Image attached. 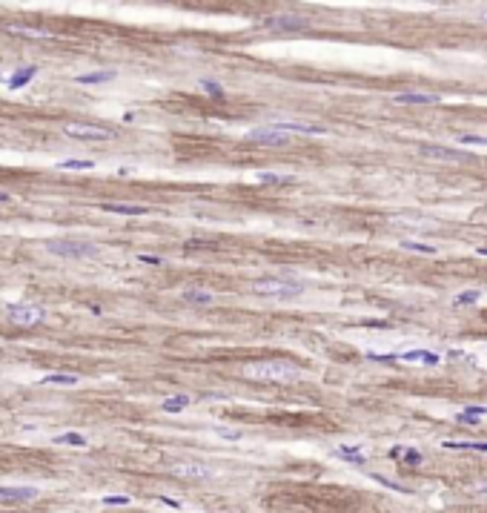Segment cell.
<instances>
[{"label": "cell", "mask_w": 487, "mask_h": 513, "mask_svg": "<svg viewBox=\"0 0 487 513\" xmlns=\"http://www.w3.org/2000/svg\"><path fill=\"white\" fill-rule=\"evenodd\" d=\"M106 212H115V215H146L149 206H138V204H104Z\"/></svg>", "instance_id": "15"}, {"label": "cell", "mask_w": 487, "mask_h": 513, "mask_svg": "<svg viewBox=\"0 0 487 513\" xmlns=\"http://www.w3.org/2000/svg\"><path fill=\"white\" fill-rule=\"evenodd\" d=\"M201 89L207 92V95H212V98H224V89H221L215 80H201Z\"/></svg>", "instance_id": "27"}, {"label": "cell", "mask_w": 487, "mask_h": 513, "mask_svg": "<svg viewBox=\"0 0 487 513\" xmlns=\"http://www.w3.org/2000/svg\"><path fill=\"white\" fill-rule=\"evenodd\" d=\"M482 416H487V407H467V410L459 413V422H479Z\"/></svg>", "instance_id": "24"}, {"label": "cell", "mask_w": 487, "mask_h": 513, "mask_svg": "<svg viewBox=\"0 0 487 513\" xmlns=\"http://www.w3.org/2000/svg\"><path fill=\"white\" fill-rule=\"evenodd\" d=\"M398 358L401 361H416V364H430V367L441 364L439 353H433V350H410V353H401Z\"/></svg>", "instance_id": "12"}, {"label": "cell", "mask_w": 487, "mask_h": 513, "mask_svg": "<svg viewBox=\"0 0 487 513\" xmlns=\"http://www.w3.org/2000/svg\"><path fill=\"white\" fill-rule=\"evenodd\" d=\"M55 445H75V447H83V445H86V436H81V433H60V436H55Z\"/></svg>", "instance_id": "23"}, {"label": "cell", "mask_w": 487, "mask_h": 513, "mask_svg": "<svg viewBox=\"0 0 487 513\" xmlns=\"http://www.w3.org/2000/svg\"><path fill=\"white\" fill-rule=\"evenodd\" d=\"M37 491L35 488H0V502H29V499H35Z\"/></svg>", "instance_id": "11"}, {"label": "cell", "mask_w": 487, "mask_h": 513, "mask_svg": "<svg viewBox=\"0 0 487 513\" xmlns=\"http://www.w3.org/2000/svg\"><path fill=\"white\" fill-rule=\"evenodd\" d=\"M473 493H487V479H485V482H476V485H473Z\"/></svg>", "instance_id": "33"}, {"label": "cell", "mask_w": 487, "mask_h": 513, "mask_svg": "<svg viewBox=\"0 0 487 513\" xmlns=\"http://www.w3.org/2000/svg\"><path fill=\"white\" fill-rule=\"evenodd\" d=\"M37 75V66H20L12 72V78H9V89H23L26 83H32V78Z\"/></svg>", "instance_id": "13"}, {"label": "cell", "mask_w": 487, "mask_h": 513, "mask_svg": "<svg viewBox=\"0 0 487 513\" xmlns=\"http://www.w3.org/2000/svg\"><path fill=\"white\" fill-rule=\"evenodd\" d=\"M138 261H140V264H163L158 255H138Z\"/></svg>", "instance_id": "32"}, {"label": "cell", "mask_w": 487, "mask_h": 513, "mask_svg": "<svg viewBox=\"0 0 487 513\" xmlns=\"http://www.w3.org/2000/svg\"><path fill=\"white\" fill-rule=\"evenodd\" d=\"M104 505H129V496H104Z\"/></svg>", "instance_id": "31"}, {"label": "cell", "mask_w": 487, "mask_h": 513, "mask_svg": "<svg viewBox=\"0 0 487 513\" xmlns=\"http://www.w3.org/2000/svg\"><path fill=\"white\" fill-rule=\"evenodd\" d=\"M115 78V72L112 69H106V72H89V75H78L75 78V83H83V86H95V83H106V80Z\"/></svg>", "instance_id": "17"}, {"label": "cell", "mask_w": 487, "mask_h": 513, "mask_svg": "<svg viewBox=\"0 0 487 513\" xmlns=\"http://www.w3.org/2000/svg\"><path fill=\"white\" fill-rule=\"evenodd\" d=\"M459 141L467 144V147H487V138L485 135H459Z\"/></svg>", "instance_id": "29"}, {"label": "cell", "mask_w": 487, "mask_h": 513, "mask_svg": "<svg viewBox=\"0 0 487 513\" xmlns=\"http://www.w3.org/2000/svg\"><path fill=\"white\" fill-rule=\"evenodd\" d=\"M46 250L52 255H60V258H92V255H98L95 244H81V241H49Z\"/></svg>", "instance_id": "3"}, {"label": "cell", "mask_w": 487, "mask_h": 513, "mask_svg": "<svg viewBox=\"0 0 487 513\" xmlns=\"http://www.w3.org/2000/svg\"><path fill=\"white\" fill-rule=\"evenodd\" d=\"M476 20H482V23H487V9H482L479 14H476Z\"/></svg>", "instance_id": "34"}, {"label": "cell", "mask_w": 487, "mask_h": 513, "mask_svg": "<svg viewBox=\"0 0 487 513\" xmlns=\"http://www.w3.org/2000/svg\"><path fill=\"white\" fill-rule=\"evenodd\" d=\"M278 132H304V135H324L327 129L324 126H315V124H298V121H281V124H272Z\"/></svg>", "instance_id": "10"}, {"label": "cell", "mask_w": 487, "mask_h": 513, "mask_svg": "<svg viewBox=\"0 0 487 513\" xmlns=\"http://www.w3.org/2000/svg\"><path fill=\"white\" fill-rule=\"evenodd\" d=\"M264 26L272 29V32H301V29L310 26V20L301 17V14H272V17L264 20Z\"/></svg>", "instance_id": "6"}, {"label": "cell", "mask_w": 487, "mask_h": 513, "mask_svg": "<svg viewBox=\"0 0 487 513\" xmlns=\"http://www.w3.org/2000/svg\"><path fill=\"white\" fill-rule=\"evenodd\" d=\"M192 404V399L186 396V393H181V396H169V399H163V413H181V410H186Z\"/></svg>", "instance_id": "16"}, {"label": "cell", "mask_w": 487, "mask_h": 513, "mask_svg": "<svg viewBox=\"0 0 487 513\" xmlns=\"http://www.w3.org/2000/svg\"><path fill=\"white\" fill-rule=\"evenodd\" d=\"M63 132L69 138H78V141H112L115 138V132L101 129V126H92V124H66Z\"/></svg>", "instance_id": "5"}, {"label": "cell", "mask_w": 487, "mask_h": 513, "mask_svg": "<svg viewBox=\"0 0 487 513\" xmlns=\"http://www.w3.org/2000/svg\"><path fill=\"white\" fill-rule=\"evenodd\" d=\"M401 459H404L407 465H421V453H416V450H404Z\"/></svg>", "instance_id": "30"}, {"label": "cell", "mask_w": 487, "mask_h": 513, "mask_svg": "<svg viewBox=\"0 0 487 513\" xmlns=\"http://www.w3.org/2000/svg\"><path fill=\"white\" fill-rule=\"evenodd\" d=\"M252 290L261 293V296H278V298L301 296V284H295V281H281V278H264V281H255Z\"/></svg>", "instance_id": "4"}, {"label": "cell", "mask_w": 487, "mask_h": 513, "mask_svg": "<svg viewBox=\"0 0 487 513\" xmlns=\"http://www.w3.org/2000/svg\"><path fill=\"white\" fill-rule=\"evenodd\" d=\"M175 473H178V476H189V479H209V476H215L212 468L195 465V462H181V465H175Z\"/></svg>", "instance_id": "9"}, {"label": "cell", "mask_w": 487, "mask_h": 513, "mask_svg": "<svg viewBox=\"0 0 487 513\" xmlns=\"http://www.w3.org/2000/svg\"><path fill=\"white\" fill-rule=\"evenodd\" d=\"M95 164L92 161H78V158H69V161H60L58 170H92Z\"/></svg>", "instance_id": "26"}, {"label": "cell", "mask_w": 487, "mask_h": 513, "mask_svg": "<svg viewBox=\"0 0 487 513\" xmlns=\"http://www.w3.org/2000/svg\"><path fill=\"white\" fill-rule=\"evenodd\" d=\"M444 447L447 450H485L487 453V442H444Z\"/></svg>", "instance_id": "21"}, {"label": "cell", "mask_w": 487, "mask_h": 513, "mask_svg": "<svg viewBox=\"0 0 487 513\" xmlns=\"http://www.w3.org/2000/svg\"><path fill=\"white\" fill-rule=\"evenodd\" d=\"M9 201H12V195H9V192H0V204H9Z\"/></svg>", "instance_id": "35"}, {"label": "cell", "mask_w": 487, "mask_h": 513, "mask_svg": "<svg viewBox=\"0 0 487 513\" xmlns=\"http://www.w3.org/2000/svg\"><path fill=\"white\" fill-rule=\"evenodd\" d=\"M336 456L338 459H344V462H353V465H364V453H361V447H347V445H341L336 450Z\"/></svg>", "instance_id": "20"}, {"label": "cell", "mask_w": 487, "mask_h": 513, "mask_svg": "<svg viewBox=\"0 0 487 513\" xmlns=\"http://www.w3.org/2000/svg\"><path fill=\"white\" fill-rule=\"evenodd\" d=\"M246 141H255V144H269V147H284L290 135L287 132H278L275 126H258V129H249L246 132Z\"/></svg>", "instance_id": "7"}, {"label": "cell", "mask_w": 487, "mask_h": 513, "mask_svg": "<svg viewBox=\"0 0 487 513\" xmlns=\"http://www.w3.org/2000/svg\"><path fill=\"white\" fill-rule=\"evenodd\" d=\"M421 155L424 158H433V161H450V164L470 161V155H464V152H456V149H447V147H436V144H424L421 147Z\"/></svg>", "instance_id": "8"}, {"label": "cell", "mask_w": 487, "mask_h": 513, "mask_svg": "<svg viewBox=\"0 0 487 513\" xmlns=\"http://www.w3.org/2000/svg\"><path fill=\"white\" fill-rule=\"evenodd\" d=\"M298 373L295 364H287V361H252V364H244V376L255 378V381H287Z\"/></svg>", "instance_id": "1"}, {"label": "cell", "mask_w": 487, "mask_h": 513, "mask_svg": "<svg viewBox=\"0 0 487 513\" xmlns=\"http://www.w3.org/2000/svg\"><path fill=\"white\" fill-rule=\"evenodd\" d=\"M6 319L12 324H17V327H35V324L46 321V310L35 307V304H12L6 310Z\"/></svg>", "instance_id": "2"}, {"label": "cell", "mask_w": 487, "mask_h": 513, "mask_svg": "<svg viewBox=\"0 0 487 513\" xmlns=\"http://www.w3.org/2000/svg\"><path fill=\"white\" fill-rule=\"evenodd\" d=\"M258 183H292V175H278V172H258Z\"/></svg>", "instance_id": "22"}, {"label": "cell", "mask_w": 487, "mask_h": 513, "mask_svg": "<svg viewBox=\"0 0 487 513\" xmlns=\"http://www.w3.org/2000/svg\"><path fill=\"white\" fill-rule=\"evenodd\" d=\"M81 378L75 376V373H49L46 378H43V384H60V387H75Z\"/></svg>", "instance_id": "18"}, {"label": "cell", "mask_w": 487, "mask_h": 513, "mask_svg": "<svg viewBox=\"0 0 487 513\" xmlns=\"http://www.w3.org/2000/svg\"><path fill=\"white\" fill-rule=\"evenodd\" d=\"M441 98L433 92H398L395 103H439Z\"/></svg>", "instance_id": "14"}, {"label": "cell", "mask_w": 487, "mask_h": 513, "mask_svg": "<svg viewBox=\"0 0 487 513\" xmlns=\"http://www.w3.org/2000/svg\"><path fill=\"white\" fill-rule=\"evenodd\" d=\"M401 247H404V250H410V252H424V255H433V252H436V247H433V244H418V241H410V238L401 241Z\"/></svg>", "instance_id": "25"}, {"label": "cell", "mask_w": 487, "mask_h": 513, "mask_svg": "<svg viewBox=\"0 0 487 513\" xmlns=\"http://www.w3.org/2000/svg\"><path fill=\"white\" fill-rule=\"evenodd\" d=\"M184 301L186 304H212L215 296L207 290H184Z\"/></svg>", "instance_id": "19"}, {"label": "cell", "mask_w": 487, "mask_h": 513, "mask_svg": "<svg viewBox=\"0 0 487 513\" xmlns=\"http://www.w3.org/2000/svg\"><path fill=\"white\" fill-rule=\"evenodd\" d=\"M479 298H482L479 290H467V293H462V296H456V304H476Z\"/></svg>", "instance_id": "28"}]
</instances>
